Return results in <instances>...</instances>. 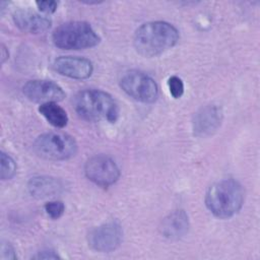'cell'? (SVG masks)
<instances>
[{"label": "cell", "instance_id": "cell-1", "mask_svg": "<svg viewBox=\"0 0 260 260\" xmlns=\"http://www.w3.org/2000/svg\"><path fill=\"white\" fill-rule=\"evenodd\" d=\"M179 41V31L166 21H149L140 25L133 38L134 47L144 57H154L173 48Z\"/></svg>", "mask_w": 260, "mask_h": 260}, {"label": "cell", "instance_id": "cell-2", "mask_svg": "<svg viewBox=\"0 0 260 260\" xmlns=\"http://www.w3.org/2000/svg\"><path fill=\"white\" fill-rule=\"evenodd\" d=\"M245 193L242 185L234 179H223L212 184L205 195L208 210L219 218H228L240 211Z\"/></svg>", "mask_w": 260, "mask_h": 260}, {"label": "cell", "instance_id": "cell-3", "mask_svg": "<svg viewBox=\"0 0 260 260\" xmlns=\"http://www.w3.org/2000/svg\"><path fill=\"white\" fill-rule=\"evenodd\" d=\"M75 112L84 120L114 123L119 117L116 101L100 89H85L78 92L73 101Z\"/></svg>", "mask_w": 260, "mask_h": 260}, {"label": "cell", "instance_id": "cell-4", "mask_svg": "<svg viewBox=\"0 0 260 260\" xmlns=\"http://www.w3.org/2000/svg\"><path fill=\"white\" fill-rule=\"evenodd\" d=\"M53 43L63 50H82L95 47L101 39L85 21H69L59 25L53 32Z\"/></svg>", "mask_w": 260, "mask_h": 260}, {"label": "cell", "instance_id": "cell-5", "mask_svg": "<svg viewBox=\"0 0 260 260\" xmlns=\"http://www.w3.org/2000/svg\"><path fill=\"white\" fill-rule=\"evenodd\" d=\"M35 152L50 160H66L77 152V143L69 134L49 132L40 135L34 142Z\"/></svg>", "mask_w": 260, "mask_h": 260}, {"label": "cell", "instance_id": "cell-6", "mask_svg": "<svg viewBox=\"0 0 260 260\" xmlns=\"http://www.w3.org/2000/svg\"><path fill=\"white\" fill-rule=\"evenodd\" d=\"M120 86L129 96L145 104L155 102L158 95L156 82L149 75L137 70L125 72L120 79Z\"/></svg>", "mask_w": 260, "mask_h": 260}, {"label": "cell", "instance_id": "cell-7", "mask_svg": "<svg viewBox=\"0 0 260 260\" xmlns=\"http://www.w3.org/2000/svg\"><path fill=\"white\" fill-rule=\"evenodd\" d=\"M86 178L101 187H109L120 178V170L113 158L105 154L89 157L84 165Z\"/></svg>", "mask_w": 260, "mask_h": 260}, {"label": "cell", "instance_id": "cell-8", "mask_svg": "<svg viewBox=\"0 0 260 260\" xmlns=\"http://www.w3.org/2000/svg\"><path fill=\"white\" fill-rule=\"evenodd\" d=\"M123 238L121 225L116 221H109L92 229L88 236L87 241L89 247L101 253H109L116 250Z\"/></svg>", "mask_w": 260, "mask_h": 260}, {"label": "cell", "instance_id": "cell-9", "mask_svg": "<svg viewBox=\"0 0 260 260\" xmlns=\"http://www.w3.org/2000/svg\"><path fill=\"white\" fill-rule=\"evenodd\" d=\"M23 94L35 103H57L65 98V92L60 85L52 80L34 79L27 81L22 87Z\"/></svg>", "mask_w": 260, "mask_h": 260}, {"label": "cell", "instance_id": "cell-10", "mask_svg": "<svg viewBox=\"0 0 260 260\" xmlns=\"http://www.w3.org/2000/svg\"><path fill=\"white\" fill-rule=\"evenodd\" d=\"M54 69L61 75L73 79H86L93 71L92 63L85 58L61 56L54 61Z\"/></svg>", "mask_w": 260, "mask_h": 260}, {"label": "cell", "instance_id": "cell-11", "mask_svg": "<svg viewBox=\"0 0 260 260\" xmlns=\"http://www.w3.org/2000/svg\"><path fill=\"white\" fill-rule=\"evenodd\" d=\"M222 120V112L215 105H208L201 108L194 116L193 131L197 136H206L212 134L219 126Z\"/></svg>", "mask_w": 260, "mask_h": 260}, {"label": "cell", "instance_id": "cell-12", "mask_svg": "<svg viewBox=\"0 0 260 260\" xmlns=\"http://www.w3.org/2000/svg\"><path fill=\"white\" fill-rule=\"evenodd\" d=\"M13 21L15 25L22 31L29 34H42L51 26V19L45 15L29 10L18 9L13 13Z\"/></svg>", "mask_w": 260, "mask_h": 260}, {"label": "cell", "instance_id": "cell-13", "mask_svg": "<svg viewBox=\"0 0 260 260\" xmlns=\"http://www.w3.org/2000/svg\"><path fill=\"white\" fill-rule=\"evenodd\" d=\"M27 189L31 196L43 199L62 193L65 189V184L59 178L51 176H37L28 181Z\"/></svg>", "mask_w": 260, "mask_h": 260}, {"label": "cell", "instance_id": "cell-14", "mask_svg": "<svg viewBox=\"0 0 260 260\" xmlns=\"http://www.w3.org/2000/svg\"><path fill=\"white\" fill-rule=\"evenodd\" d=\"M189 230V217L182 210H175L167 215L160 224V232L164 237L171 240H178L185 236Z\"/></svg>", "mask_w": 260, "mask_h": 260}, {"label": "cell", "instance_id": "cell-15", "mask_svg": "<svg viewBox=\"0 0 260 260\" xmlns=\"http://www.w3.org/2000/svg\"><path fill=\"white\" fill-rule=\"evenodd\" d=\"M39 112L52 126L56 128H63L68 123V116L66 111L57 103L42 104L39 107Z\"/></svg>", "mask_w": 260, "mask_h": 260}, {"label": "cell", "instance_id": "cell-16", "mask_svg": "<svg viewBox=\"0 0 260 260\" xmlns=\"http://www.w3.org/2000/svg\"><path fill=\"white\" fill-rule=\"evenodd\" d=\"M0 161H1V171H0L1 179L5 181L13 178V176L16 173L15 160L9 154L2 151L0 155Z\"/></svg>", "mask_w": 260, "mask_h": 260}, {"label": "cell", "instance_id": "cell-17", "mask_svg": "<svg viewBox=\"0 0 260 260\" xmlns=\"http://www.w3.org/2000/svg\"><path fill=\"white\" fill-rule=\"evenodd\" d=\"M168 86L170 89V93L174 99H179L183 95L184 93V82L183 80L176 76L173 75L168 79Z\"/></svg>", "mask_w": 260, "mask_h": 260}, {"label": "cell", "instance_id": "cell-18", "mask_svg": "<svg viewBox=\"0 0 260 260\" xmlns=\"http://www.w3.org/2000/svg\"><path fill=\"white\" fill-rule=\"evenodd\" d=\"M45 210L51 218L57 219L63 215L65 211V205L62 201H50L45 204Z\"/></svg>", "mask_w": 260, "mask_h": 260}, {"label": "cell", "instance_id": "cell-19", "mask_svg": "<svg viewBox=\"0 0 260 260\" xmlns=\"http://www.w3.org/2000/svg\"><path fill=\"white\" fill-rule=\"evenodd\" d=\"M1 253H0V258L2 260H13L16 259V254L13 249V247L8 244V243H2L1 245Z\"/></svg>", "mask_w": 260, "mask_h": 260}, {"label": "cell", "instance_id": "cell-20", "mask_svg": "<svg viewBox=\"0 0 260 260\" xmlns=\"http://www.w3.org/2000/svg\"><path fill=\"white\" fill-rule=\"evenodd\" d=\"M38 8L44 13H53L57 10L58 2L57 1H37Z\"/></svg>", "mask_w": 260, "mask_h": 260}, {"label": "cell", "instance_id": "cell-21", "mask_svg": "<svg viewBox=\"0 0 260 260\" xmlns=\"http://www.w3.org/2000/svg\"><path fill=\"white\" fill-rule=\"evenodd\" d=\"M34 258L35 259H58L60 258V256L52 250H46V251L38 252V254L35 255Z\"/></svg>", "mask_w": 260, "mask_h": 260}, {"label": "cell", "instance_id": "cell-22", "mask_svg": "<svg viewBox=\"0 0 260 260\" xmlns=\"http://www.w3.org/2000/svg\"><path fill=\"white\" fill-rule=\"evenodd\" d=\"M8 56H9L8 50H7L6 47L2 44V45H1V62L4 63V62L8 59Z\"/></svg>", "mask_w": 260, "mask_h": 260}]
</instances>
